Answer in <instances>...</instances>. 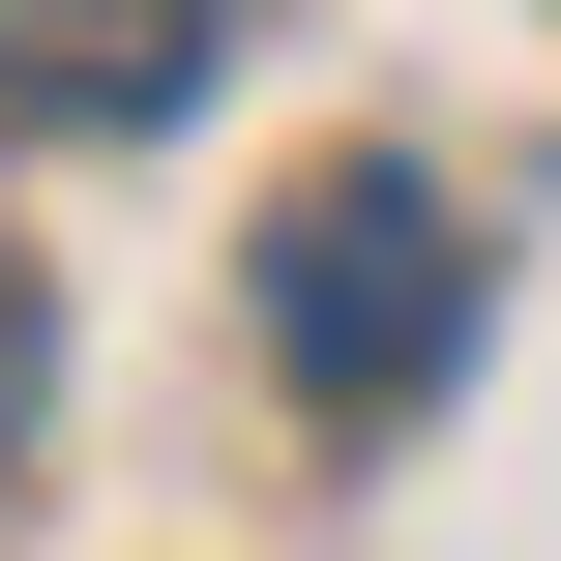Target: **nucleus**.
<instances>
[{"label": "nucleus", "instance_id": "obj_1", "mask_svg": "<svg viewBox=\"0 0 561 561\" xmlns=\"http://www.w3.org/2000/svg\"><path fill=\"white\" fill-rule=\"evenodd\" d=\"M266 355H296L325 414H414V385L473 355V237H444V178H296V207H266Z\"/></svg>", "mask_w": 561, "mask_h": 561}, {"label": "nucleus", "instance_id": "obj_2", "mask_svg": "<svg viewBox=\"0 0 561 561\" xmlns=\"http://www.w3.org/2000/svg\"><path fill=\"white\" fill-rule=\"evenodd\" d=\"M237 59V0H0V118L30 148H89V118H178Z\"/></svg>", "mask_w": 561, "mask_h": 561}, {"label": "nucleus", "instance_id": "obj_3", "mask_svg": "<svg viewBox=\"0 0 561 561\" xmlns=\"http://www.w3.org/2000/svg\"><path fill=\"white\" fill-rule=\"evenodd\" d=\"M30 385H59V296H30V237H0V473H30Z\"/></svg>", "mask_w": 561, "mask_h": 561}]
</instances>
